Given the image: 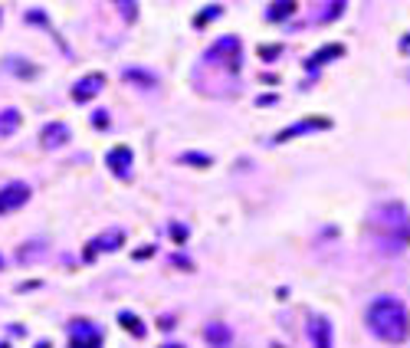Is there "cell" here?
I'll use <instances>...</instances> for the list:
<instances>
[{
    "instance_id": "1",
    "label": "cell",
    "mask_w": 410,
    "mask_h": 348,
    "mask_svg": "<svg viewBox=\"0 0 410 348\" xmlns=\"http://www.w3.org/2000/svg\"><path fill=\"white\" fill-rule=\"evenodd\" d=\"M367 240L381 257H400L410 246V211L397 200L378 204L367 213Z\"/></svg>"
},
{
    "instance_id": "2",
    "label": "cell",
    "mask_w": 410,
    "mask_h": 348,
    "mask_svg": "<svg viewBox=\"0 0 410 348\" xmlns=\"http://www.w3.org/2000/svg\"><path fill=\"white\" fill-rule=\"evenodd\" d=\"M365 318L371 335H378L387 345H400L410 335V312L397 296H378L374 303L367 305Z\"/></svg>"
},
{
    "instance_id": "3",
    "label": "cell",
    "mask_w": 410,
    "mask_h": 348,
    "mask_svg": "<svg viewBox=\"0 0 410 348\" xmlns=\"http://www.w3.org/2000/svg\"><path fill=\"white\" fill-rule=\"evenodd\" d=\"M69 348H102V332L92 322H73L69 325Z\"/></svg>"
},
{
    "instance_id": "4",
    "label": "cell",
    "mask_w": 410,
    "mask_h": 348,
    "mask_svg": "<svg viewBox=\"0 0 410 348\" xmlns=\"http://www.w3.org/2000/svg\"><path fill=\"white\" fill-rule=\"evenodd\" d=\"M207 60H220V62H227L230 69H240V40L236 36H220L217 43L207 49Z\"/></svg>"
},
{
    "instance_id": "5",
    "label": "cell",
    "mask_w": 410,
    "mask_h": 348,
    "mask_svg": "<svg viewBox=\"0 0 410 348\" xmlns=\"http://www.w3.org/2000/svg\"><path fill=\"white\" fill-rule=\"evenodd\" d=\"M30 200V184L23 181H10L0 187V213H10L16 207H23Z\"/></svg>"
},
{
    "instance_id": "6",
    "label": "cell",
    "mask_w": 410,
    "mask_h": 348,
    "mask_svg": "<svg viewBox=\"0 0 410 348\" xmlns=\"http://www.w3.org/2000/svg\"><path fill=\"white\" fill-rule=\"evenodd\" d=\"M322 128H332V119H325V115H319V119H306V121H293L289 128H282L276 138H273V145H282V141H289V138L295 135H308V132H322Z\"/></svg>"
},
{
    "instance_id": "7",
    "label": "cell",
    "mask_w": 410,
    "mask_h": 348,
    "mask_svg": "<svg viewBox=\"0 0 410 348\" xmlns=\"http://www.w3.org/2000/svg\"><path fill=\"white\" fill-rule=\"evenodd\" d=\"M105 165L112 167V174H115V178H132V165H135L132 148H125V145L112 148V152L105 154Z\"/></svg>"
},
{
    "instance_id": "8",
    "label": "cell",
    "mask_w": 410,
    "mask_h": 348,
    "mask_svg": "<svg viewBox=\"0 0 410 348\" xmlns=\"http://www.w3.org/2000/svg\"><path fill=\"white\" fill-rule=\"evenodd\" d=\"M102 89H105V76H102V73H89V76H82L73 86V102H89V99H95Z\"/></svg>"
},
{
    "instance_id": "9",
    "label": "cell",
    "mask_w": 410,
    "mask_h": 348,
    "mask_svg": "<svg viewBox=\"0 0 410 348\" xmlns=\"http://www.w3.org/2000/svg\"><path fill=\"white\" fill-rule=\"evenodd\" d=\"M125 243V233L122 230H105L102 237H95V240L86 246V259H95V253H112Z\"/></svg>"
},
{
    "instance_id": "10",
    "label": "cell",
    "mask_w": 410,
    "mask_h": 348,
    "mask_svg": "<svg viewBox=\"0 0 410 348\" xmlns=\"http://www.w3.org/2000/svg\"><path fill=\"white\" fill-rule=\"evenodd\" d=\"M40 141H43V148H62V145L69 141V125H66V121H49V125H43Z\"/></svg>"
},
{
    "instance_id": "11",
    "label": "cell",
    "mask_w": 410,
    "mask_h": 348,
    "mask_svg": "<svg viewBox=\"0 0 410 348\" xmlns=\"http://www.w3.org/2000/svg\"><path fill=\"white\" fill-rule=\"evenodd\" d=\"M308 332H312V342L315 348H332V322L328 318H312V325H308Z\"/></svg>"
},
{
    "instance_id": "12",
    "label": "cell",
    "mask_w": 410,
    "mask_h": 348,
    "mask_svg": "<svg viewBox=\"0 0 410 348\" xmlns=\"http://www.w3.org/2000/svg\"><path fill=\"white\" fill-rule=\"evenodd\" d=\"M341 53H345V46H341V43L325 46V49H319V53H312V56H308V60H306V69H308V73H315L319 66H325L328 60H335V56H341Z\"/></svg>"
},
{
    "instance_id": "13",
    "label": "cell",
    "mask_w": 410,
    "mask_h": 348,
    "mask_svg": "<svg viewBox=\"0 0 410 348\" xmlns=\"http://www.w3.org/2000/svg\"><path fill=\"white\" fill-rule=\"evenodd\" d=\"M204 338H207V345H214V348H227L230 342H234L230 329H227V325H220V322L207 325V329H204Z\"/></svg>"
},
{
    "instance_id": "14",
    "label": "cell",
    "mask_w": 410,
    "mask_h": 348,
    "mask_svg": "<svg viewBox=\"0 0 410 348\" xmlns=\"http://www.w3.org/2000/svg\"><path fill=\"white\" fill-rule=\"evenodd\" d=\"M299 10V3L295 0H282V3H269L266 7V20L269 23H279V20H289V16Z\"/></svg>"
},
{
    "instance_id": "15",
    "label": "cell",
    "mask_w": 410,
    "mask_h": 348,
    "mask_svg": "<svg viewBox=\"0 0 410 348\" xmlns=\"http://www.w3.org/2000/svg\"><path fill=\"white\" fill-rule=\"evenodd\" d=\"M20 121H23V115H20L16 108H3V112H0V138L14 135L16 128H20Z\"/></svg>"
},
{
    "instance_id": "16",
    "label": "cell",
    "mask_w": 410,
    "mask_h": 348,
    "mask_svg": "<svg viewBox=\"0 0 410 348\" xmlns=\"http://www.w3.org/2000/svg\"><path fill=\"white\" fill-rule=\"evenodd\" d=\"M118 322H122V325H125V332H132L135 338H145V325H141V318L135 316V312H122Z\"/></svg>"
},
{
    "instance_id": "17",
    "label": "cell",
    "mask_w": 410,
    "mask_h": 348,
    "mask_svg": "<svg viewBox=\"0 0 410 348\" xmlns=\"http://www.w3.org/2000/svg\"><path fill=\"white\" fill-rule=\"evenodd\" d=\"M122 76L128 79V82H138V86H145V89H155V86H158V79L151 76V73H141V69H125Z\"/></svg>"
},
{
    "instance_id": "18",
    "label": "cell",
    "mask_w": 410,
    "mask_h": 348,
    "mask_svg": "<svg viewBox=\"0 0 410 348\" xmlns=\"http://www.w3.org/2000/svg\"><path fill=\"white\" fill-rule=\"evenodd\" d=\"M223 14V7H217V3H214V7H204V14L197 16V27H204L207 20H214V16H220Z\"/></svg>"
},
{
    "instance_id": "19",
    "label": "cell",
    "mask_w": 410,
    "mask_h": 348,
    "mask_svg": "<svg viewBox=\"0 0 410 348\" xmlns=\"http://www.w3.org/2000/svg\"><path fill=\"white\" fill-rule=\"evenodd\" d=\"M325 10H328V14H322L319 16V20H335V16H341V10H345V3H328V7H325Z\"/></svg>"
},
{
    "instance_id": "20",
    "label": "cell",
    "mask_w": 410,
    "mask_h": 348,
    "mask_svg": "<svg viewBox=\"0 0 410 348\" xmlns=\"http://www.w3.org/2000/svg\"><path fill=\"white\" fill-rule=\"evenodd\" d=\"M181 161H187V165H210V158H204V154H181Z\"/></svg>"
},
{
    "instance_id": "21",
    "label": "cell",
    "mask_w": 410,
    "mask_h": 348,
    "mask_svg": "<svg viewBox=\"0 0 410 348\" xmlns=\"http://www.w3.org/2000/svg\"><path fill=\"white\" fill-rule=\"evenodd\" d=\"M92 125H95V128H105V125H109V112H95Z\"/></svg>"
},
{
    "instance_id": "22",
    "label": "cell",
    "mask_w": 410,
    "mask_h": 348,
    "mask_svg": "<svg viewBox=\"0 0 410 348\" xmlns=\"http://www.w3.org/2000/svg\"><path fill=\"white\" fill-rule=\"evenodd\" d=\"M122 14H125V20H135V3H122Z\"/></svg>"
},
{
    "instance_id": "23",
    "label": "cell",
    "mask_w": 410,
    "mask_h": 348,
    "mask_svg": "<svg viewBox=\"0 0 410 348\" xmlns=\"http://www.w3.org/2000/svg\"><path fill=\"white\" fill-rule=\"evenodd\" d=\"M276 53H279V46H263V49H260V56H266V60L276 56Z\"/></svg>"
},
{
    "instance_id": "24",
    "label": "cell",
    "mask_w": 410,
    "mask_h": 348,
    "mask_svg": "<svg viewBox=\"0 0 410 348\" xmlns=\"http://www.w3.org/2000/svg\"><path fill=\"white\" fill-rule=\"evenodd\" d=\"M36 348H53V345H49V342H40V345H36Z\"/></svg>"
},
{
    "instance_id": "25",
    "label": "cell",
    "mask_w": 410,
    "mask_h": 348,
    "mask_svg": "<svg viewBox=\"0 0 410 348\" xmlns=\"http://www.w3.org/2000/svg\"><path fill=\"white\" fill-rule=\"evenodd\" d=\"M164 348H184V345H164Z\"/></svg>"
},
{
    "instance_id": "26",
    "label": "cell",
    "mask_w": 410,
    "mask_h": 348,
    "mask_svg": "<svg viewBox=\"0 0 410 348\" xmlns=\"http://www.w3.org/2000/svg\"><path fill=\"white\" fill-rule=\"evenodd\" d=\"M0 270H3V257H0Z\"/></svg>"
},
{
    "instance_id": "27",
    "label": "cell",
    "mask_w": 410,
    "mask_h": 348,
    "mask_svg": "<svg viewBox=\"0 0 410 348\" xmlns=\"http://www.w3.org/2000/svg\"><path fill=\"white\" fill-rule=\"evenodd\" d=\"M0 348H7V345H0Z\"/></svg>"
}]
</instances>
